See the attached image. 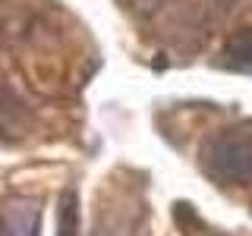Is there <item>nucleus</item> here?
<instances>
[{
    "label": "nucleus",
    "mask_w": 252,
    "mask_h": 236,
    "mask_svg": "<svg viewBox=\"0 0 252 236\" xmlns=\"http://www.w3.org/2000/svg\"><path fill=\"white\" fill-rule=\"evenodd\" d=\"M202 164L211 179H220L224 186H240L252 179V139L224 132L208 139L202 148Z\"/></svg>",
    "instance_id": "nucleus-1"
},
{
    "label": "nucleus",
    "mask_w": 252,
    "mask_h": 236,
    "mask_svg": "<svg viewBox=\"0 0 252 236\" xmlns=\"http://www.w3.org/2000/svg\"><path fill=\"white\" fill-rule=\"evenodd\" d=\"M41 211L35 202H13L0 214V236H38Z\"/></svg>",
    "instance_id": "nucleus-2"
},
{
    "label": "nucleus",
    "mask_w": 252,
    "mask_h": 236,
    "mask_svg": "<svg viewBox=\"0 0 252 236\" xmlns=\"http://www.w3.org/2000/svg\"><path fill=\"white\" fill-rule=\"evenodd\" d=\"M29 123V110L22 104L19 98H16V91L10 85L0 82V136L3 132H22V126Z\"/></svg>",
    "instance_id": "nucleus-3"
},
{
    "label": "nucleus",
    "mask_w": 252,
    "mask_h": 236,
    "mask_svg": "<svg viewBox=\"0 0 252 236\" xmlns=\"http://www.w3.org/2000/svg\"><path fill=\"white\" fill-rule=\"evenodd\" d=\"M79 217H82L79 195H76V189H66V192L60 195V224H57V236H79Z\"/></svg>",
    "instance_id": "nucleus-4"
},
{
    "label": "nucleus",
    "mask_w": 252,
    "mask_h": 236,
    "mask_svg": "<svg viewBox=\"0 0 252 236\" xmlns=\"http://www.w3.org/2000/svg\"><path fill=\"white\" fill-rule=\"evenodd\" d=\"M224 57L230 66H240V69H252V29L233 35L224 47Z\"/></svg>",
    "instance_id": "nucleus-5"
},
{
    "label": "nucleus",
    "mask_w": 252,
    "mask_h": 236,
    "mask_svg": "<svg viewBox=\"0 0 252 236\" xmlns=\"http://www.w3.org/2000/svg\"><path fill=\"white\" fill-rule=\"evenodd\" d=\"M167 3H170V0H136V6H139V13H142V16L161 10V6H167Z\"/></svg>",
    "instance_id": "nucleus-6"
},
{
    "label": "nucleus",
    "mask_w": 252,
    "mask_h": 236,
    "mask_svg": "<svg viewBox=\"0 0 252 236\" xmlns=\"http://www.w3.org/2000/svg\"><path fill=\"white\" fill-rule=\"evenodd\" d=\"M211 3H215V10H218V13H227V10H233L240 0H211Z\"/></svg>",
    "instance_id": "nucleus-7"
}]
</instances>
